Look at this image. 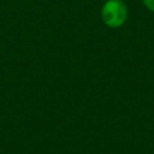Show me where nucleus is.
<instances>
[{
  "mask_svg": "<svg viewBox=\"0 0 154 154\" xmlns=\"http://www.w3.org/2000/svg\"><path fill=\"white\" fill-rule=\"evenodd\" d=\"M100 17L106 26L111 29H118L126 23L129 17V10L125 1L106 0L101 6Z\"/></svg>",
  "mask_w": 154,
  "mask_h": 154,
  "instance_id": "obj_1",
  "label": "nucleus"
},
{
  "mask_svg": "<svg viewBox=\"0 0 154 154\" xmlns=\"http://www.w3.org/2000/svg\"><path fill=\"white\" fill-rule=\"evenodd\" d=\"M144 7L149 11V12H153L154 13V0H142Z\"/></svg>",
  "mask_w": 154,
  "mask_h": 154,
  "instance_id": "obj_2",
  "label": "nucleus"
},
{
  "mask_svg": "<svg viewBox=\"0 0 154 154\" xmlns=\"http://www.w3.org/2000/svg\"><path fill=\"white\" fill-rule=\"evenodd\" d=\"M122 1H126V0H122Z\"/></svg>",
  "mask_w": 154,
  "mask_h": 154,
  "instance_id": "obj_3",
  "label": "nucleus"
}]
</instances>
